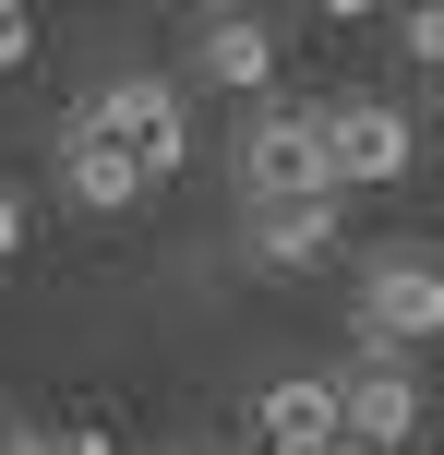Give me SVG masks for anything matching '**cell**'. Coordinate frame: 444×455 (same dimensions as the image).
I'll return each mask as SVG.
<instances>
[{
	"label": "cell",
	"instance_id": "obj_1",
	"mask_svg": "<svg viewBox=\"0 0 444 455\" xmlns=\"http://www.w3.org/2000/svg\"><path fill=\"white\" fill-rule=\"evenodd\" d=\"M349 336L360 347H421L444 336V251H421V240H384L373 264L349 275Z\"/></svg>",
	"mask_w": 444,
	"mask_h": 455
},
{
	"label": "cell",
	"instance_id": "obj_2",
	"mask_svg": "<svg viewBox=\"0 0 444 455\" xmlns=\"http://www.w3.org/2000/svg\"><path fill=\"white\" fill-rule=\"evenodd\" d=\"M96 120H109V144L144 168V192H168L181 180V156H192V108H181V84L168 72H120L109 96H85Z\"/></svg>",
	"mask_w": 444,
	"mask_h": 455
},
{
	"label": "cell",
	"instance_id": "obj_3",
	"mask_svg": "<svg viewBox=\"0 0 444 455\" xmlns=\"http://www.w3.org/2000/svg\"><path fill=\"white\" fill-rule=\"evenodd\" d=\"M325 168H336V192H384V180H408V168H421L408 108H397V96H336V108H325Z\"/></svg>",
	"mask_w": 444,
	"mask_h": 455
},
{
	"label": "cell",
	"instance_id": "obj_4",
	"mask_svg": "<svg viewBox=\"0 0 444 455\" xmlns=\"http://www.w3.org/2000/svg\"><path fill=\"white\" fill-rule=\"evenodd\" d=\"M336 408H349V432H360V443L408 455V443H421V419H432V395H421V360H408V347H360V360L336 371Z\"/></svg>",
	"mask_w": 444,
	"mask_h": 455
},
{
	"label": "cell",
	"instance_id": "obj_5",
	"mask_svg": "<svg viewBox=\"0 0 444 455\" xmlns=\"http://www.w3.org/2000/svg\"><path fill=\"white\" fill-rule=\"evenodd\" d=\"M288 192H336L325 168V108H264L240 144V204H288Z\"/></svg>",
	"mask_w": 444,
	"mask_h": 455
},
{
	"label": "cell",
	"instance_id": "obj_6",
	"mask_svg": "<svg viewBox=\"0 0 444 455\" xmlns=\"http://www.w3.org/2000/svg\"><path fill=\"white\" fill-rule=\"evenodd\" d=\"M61 192H72L85 216H133V204H144V168L109 144V120H96V108L61 120Z\"/></svg>",
	"mask_w": 444,
	"mask_h": 455
},
{
	"label": "cell",
	"instance_id": "obj_7",
	"mask_svg": "<svg viewBox=\"0 0 444 455\" xmlns=\"http://www.w3.org/2000/svg\"><path fill=\"white\" fill-rule=\"evenodd\" d=\"M336 240H349L336 192H288V204H253V264H264V275H312V264H336Z\"/></svg>",
	"mask_w": 444,
	"mask_h": 455
},
{
	"label": "cell",
	"instance_id": "obj_8",
	"mask_svg": "<svg viewBox=\"0 0 444 455\" xmlns=\"http://www.w3.org/2000/svg\"><path fill=\"white\" fill-rule=\"evenodd\" d=\"M192 72L229 84V96H264V84H277V24L240 12V0H229V12H205V24H192Z\"/></svg>",
	"mask_w": 444,
	"mask_h": 455
},
{
	"label": "cell",
	"instance_id": "obj_9",
	"mask_svg": "<svg viewBox=\"0 0 444 455\" xmlns=\"http://www.w3.org/2000/svg\"><path fill=\"white\" fill-rule=\"evenodd\" d=\"M325 432H349V408H336V371H277V384L253 395V443H325Z\"/></svg>",
	"mask_w": 444,
	"mask_h": 455
},
{
	"label": "cell",
	"instance_id": "obj_10",
	"mask_svg": "<svg viewBox=\"0 0 444 455\" xmlns=\"http://www.w3.org/2000/svg\"><path fill=\"white\" fill-rule=\"evenodd\" d=\"M397 36H408V72H444V0H421V12H397Z\"/></svg>",
	"mask_w": 444,
	"mask_h": 455
},
{
	"label": "cell",
	"instance_id": "obj_11",
	"mask_svg": "<svg viewBox=\"0 0 444 455\" xmlns=\"http://www.w3.org/2000/svg\"><path fill=\"white\" fill-rule=\"evenodd\" d=\"M36 60V0H0V72Z\"/></svg>",
	"mask_w": 444,
	"mask_h": 455
},
{
	"label": "cell",
	"instance_id": "obj_12",
	"mask_svg": "<svg viewBox=\"0 0 444 455\" xmlns=\"http://www.w3.org/2000/svg\"><path fill=\"white\" fill-rule=\"evenodd\" d=\"M61 455H133V443H120V419H109V408H85V419L61 432Z\"/></svg>",
	"mask_w": 444,
	"mask_h": 455
},
{
	"label": "cell",
	"instance_id": "obj_13",
	"mask_svg": "<svg viewBox=\"0 0 444 455\" xmlns=\"http://www.w3.org/2000/svg\"><path fill=\"white\" fill-rule=\"evenodd\" d=\"M0 455H61V432H48V419H24V408H0Z\"/></svg>",
	"mask_w": 444,
	"mask_h": 455
},
{
	"label": "cell",
	"instance_id": "obj_14",
	"mask_svg": "<svg viewBox=\"0 0 444 455\" xmlns=\"http://www.w3.org/2000/svg\"><path fill=\"white\" fill-rule=\"evenodd\" d=\"M12 251H24V192L0 180V264H12Z\"/></svg>",
	"mask_w": 444,
	"mask_h": 455
},
{
	"label": "cell",
	"instance_id": "obj_15",
	"mask_svg": "<svg viewBox=\"0 0 444 455\" xmlns=\"http://www.w3.org/2000/svg\"><path fill=\"white\" fill-rule=\"evenodd\" d=\"M301 455H384V443H360V432H325V443H301Z\"/></svg>",
	"mask_w": 444,
	"mask_h": 455
},
{
	"label": "cell",
	"instance_id": "obj_16",
	"mask_svg": "<svg viewBox=\"0 0 444 455\" xmlns=\"http://www.w3.org/2000/svg\"><path fill=\"white\" fill-rule=\"evenodd\" d=\"M312 12H325V24H360V12H384V0H312Z\"/></svg>",
	"mask_w": 444,
	"mask_h": 455
},
{
	"label": "cell",
	"instance_id": "obj_17",
	"mask_svg": "<svg viewBox=\"0 0 444 455\" xmlns=\"http://www.w3.org/2000/svg\"><path fill=\"white\" fill-rule=\"evenodd\" d=\"M144 455H192V443H144Z\"/></svg>",
	"mask_w": 444,
	"mask_h": 455
},
{
	"label": "cell",
	"instance_id": "obj_18",
	"mask_svg": "<svg viewBox=\"0 0 444 455\" xmlns=\"http://www.w3.org/2000/svg\"><path fill=\"white\" fill-rule=\"evenodd\" d=\"M240 455H288V443H240Z\"/></svg>",
	"mask_w": 444,
	"mask_h": 455
},
{
	"label": "cell",
	"instance_id": "obj_19",
	"mask_svg": "<svg viewBox=\"0 0 444 455\" xmlns=\"http://www.w3.org/2000/svg\"><path fill=\"white\" fill-rule=\"evenodd\" d=\"M384 12H421V0H384Z\"/></svg>",
	"mask_w": 444,
	"mask_h": 455
}]
</instances>
